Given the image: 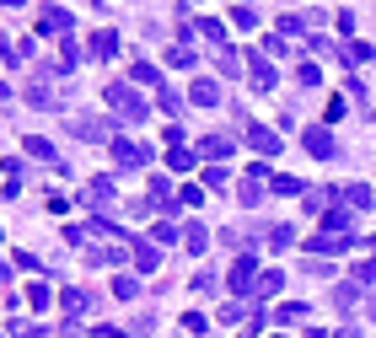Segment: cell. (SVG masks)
I'll list each match as a JSON object with an SVG mask.
<instances>
[{"instance_id": "cell-1", "label": "cell", "mask_w": 376, "mask_h": 338, "mask_svg": "<svg viewBox=\"0 0 376 338\" xmlns=\"http://www.w3.org/2000/svg\"><path fill=\"white\" fill-rule=\"evenodd\" d=\"M102 97H108V108L119 113V119H146V113H151L146 97H134L124 81H108V86H102Z\"/></svg>"}, {"instance_id": "cell-2", "label": "cell", "mask_w": 376, "mask_h": 338, "mask_svg": "<svg viewBox=\"0 0 376 338\" xmlns=\"http://www.w3.org/2000/svg\"><path fill=\"white\" fill-rule=\"evenodd\" d=\"M306 247H312V258H339V253L355 247V236H350V231H317Z\"/></svg>"}, {"instance_id": "cell-3", "label": "cell", "mask_w": 376, "mask_h": 338, "mask_svg": "<svg viewBox=\"0 0 376 338\" xmlns=\"http://www.w3.org/2000/svg\"><path fill=\"white\" fill-rule=\"evenodd\" d=\"M38 33H49V38H70V33H75V16L65 11V6H43V11H38Z\"/></svg>"}, {"instance_id": "cell-4", "label": "cell", "mask_w": 376, "mask_h": 338, "mask_svg": "<svg viewBox=\"0 0 376 338\" xmlns=\"http://www.w3.org/2000/svg\"><path fill=\"white\" fill-rule=\"evenodd\" d=\"M253 285H258V258L237 253V263H231V290H237V295H253Z\"/></svg>"}, {"instance_id": "cell-5", "label": "cell", "mask_w": 376, "mask_h": 338, "mask_svg": "<svg viewBox=\"0 0 376 338\" xmlns=\"http://www.w3.org/2000/svg\"><path fill=\"white\" fill-rule=\"evenodd\" d=\"M242 140L253 145L258 156H279V129H269V124H247V129H242Z\"/></svg>"}, {"instance_id": "cell-6", "label": "cell", "mask_w": 376, "mask_h": 338, "mask_svg": "<svg viewBox=\"0 0 376 338\" xmlns=\"http://www.w3.org/2000/svg\"><path fill=\"white\" fill-rule=\"evenodd\" d=\"M65 129L75 134V140H119V134H113V124H97V119H65Z\"/></svg>"}, {"instance_id": "cell-7", "label": "cell", "mask_w": 376, "mask_h": 338, "mask_svg": "<svg viewBox=\"0 0 376 338\" xmlns=\"http://www.w3.org/2000/svg\"><path fill=\"white\" fill-rule=\"evenodd\" d=\"M301 140H306V151H312L317 161H328V156H339V145H333V134H328V124H312V129H306Z\"/></svg>"}, {"instance_id": "cell-8", "label": "cell", "mask_w": 376, "mask_h": 338, "mask_svg": "<svg viewBox=\"0 0 376 338\" xmlns=\"http://www.w3.org/2000/svg\"><path fill=\"white\" fill-rule=\"evenodd\" d=\"M108 151H113L119 167H146V161H151V151H146V145H134V140H113Z\"/></svg>"}, {"instance_id": "cell-9", "label": "cell", "mask_w": 376, "mask_h": 338, "mask_svg": "<svg viewBox=\"0 0 376 338\" xmlns=\"http://www.w3.org/2000/svg\"><path fill=\"white\" fill-rule=\"evenodd\" d=\"M86 205H92V209H113V205H119V188H113L108 178H92V182H86Z\"/></svg>"}, {"instance_id": "cell-10", "label": "cell", "mask_w": 376, "mask_h": 338, "mask_svg": "<svg viewBox=\"0 0 376 338\" xmlns=\"http://www.w3.org/2000/svg\"><path fill=\"white\" fill-rule=\"evenodd\" d=\"M333 199H344V209H371L376 193L365 188V182H339V188H333Z\"/></svg>"}, {"instance_id": "cell-11", "label": "cell", "mask_w": 376, "mask_h": 338, "mask_svg": "<svg viewBox=\"0 0 376 338\" xmlns=\"http://www.w3.org/2000/svg\"><path fill=\"white\" fill-rule=\"evenodd\" d=\"M247 70H253V86H258V92H269V86H274V65H269L264 54H247Z\"/></svg>"}, {"instance_id": "cell-12", "label": "cell", "mask_w": 376, "mask_h": 338, "mask_svg": "<svg viewBox=\"0 0 376 338\" xmlns=\"http://www.w3.org/2000/svg\"><path fill=\"white\" fill-rule=\"evenodd\" d=\"M279 290H285V274H279V268H264V274H258V285H253V301L279 295Z\"/></svg>"}, {"instance_id": "cell-13", "label": "cell", "mask_w": 376, "mask_h": 338, "mask_svg": "<svg viewBox=\"0 0 376 338\" xmlns=\"http://www.w3.org/2000/svg\"><path fill=\"white\" fill-rule=\"evenodd\" d=\"M188 97H194L199 108H215V102H220V86H215V81H205V75H199V81L188 86Z\"/></svg>"}, {"instance_id": "cell-14", "label": "cell", "mask_w": 376, "mask_h": 338, "mask_svg": "<svg viewBox=\"0 0 376 338\" xmlns=\"http://www.w3.org/2000/svg\"><path fill=\"white\" fill-rule=\"evenodd\" d=\"M194 156L220 161V156H231V140H226V134H210V140H199V151H194Z\"/></svg>"}, {"instance_id": "cell-15", "label": "cell", "mask_w": 376, "mask_h": 338, "mask_svg": "<svg viewBox=\"0 0 376 338\" xmlns=\"http://www.w3.org/2000/svg\"><path fill=\"white\" fill-rule=\"evenodd\" d=\"M129 81H140V86H151V92H161L156 65H146V60H134V65H129Z\"/></svg>"}, {"instance_id": "cell-16", "label": "cell", "mask_w": 376, "mask_h": 338, "mask_svg": "<svg viewBox=\"0 0 376 338\" xmlns=\"http://www.w3.org/2000/svg\"><path fill=\"white\" fill-rule=\"evenodd\" d=\"M301 199H306L301 209H312V215H323V209H333V188H306Z\"/></svg>"}, {"instance_id": "cell-17", "label": "cell", "mask_w": 376, "mask_h": 338, "mask_svg": "<svg viewBox=\"0 0 376 338\" xmlns=\"http://www.w3.org/2000/svg\"><path fill=\"white\" fill-rule=\"evenodd\" d=\"M113 54H119V38H113L108 27H102V33L92 38V60H113Z\"/></svg>"}, {"instance_id": "cell-18", "label": "cell", "mask_w": 376, "mask_h": 338, "mask_svg": "<svg viewBox=\"0 0 376 338\" xmlns=\"http://www.w3.org/2000/svg\"><path fill=\"white\" fill-rule=\"evenodd\" d=\"M22 151H27V156H38V161H54V145L43 140V134H27V140H22Z\"/></svg>"}, {"instance_id": "cell-19", "label": "cell", "mask_w": 376, "mask_h": 338, "mask_svg": "<svg viewBox=\"0 0 376 338\" xmlns=\"http://www.w3.org/2000/svg\"><path fill=\"white\" fill-rule=\"evenodd\" d=\"M65 312H70V317H86V312H92V295H86V290H65Z\"/></svg>"}, {"instance_id": "cell-20", "label": "cell", "mask_w": 376, "mask_h": 338, "mask_svg": "<svg viewBox=\"0 0 376 338\" xmlns=\"http://www.w3.org/2000/svg\"><path fill=\"white\" fill-rule=\"evenodd\" d=\"M205 241H210V231H205V226H188V231H183V247H188L194 258L205 253Z\"/></svg>"}, {"instance_id": "cell-21", "label": "cell", "mask_w": 376, "mask_h": 338, "mask_svg": "<svg viewBox=\"0 0 376 338\" xmlns=\"http://www.w3.org/2000/svg\"><path fill=\"white\" fill-rule=\"evenodd\" d=\"M134 263L146 268V274H156V268H161V253L151 247V241H140V253H134Z\"/></svg>"}, {"instance_id": "cell-22", "label": "cell", "mask_w": 376, "mask_h": 338, "mask_svg": "<svg viewBox=\"0 0 376 338\" xmlns=\"http://www.w3.org/2000/svg\"><path fill=\"white\" fill-rule=\"evenodd\" d=\"M167 65H172V70H188V65H194V48H188V43L167 48Z\"/></svg>"}, {"instance_id": "cell-23", "label": "cell", "mask_w": 376, "mask_h": 338, "mask_svg": "<svg viewBox=\"0 0 376 338\" xmlns=\"http://www.w3.org/2000/svg\"><path fill=\"white\" fill-rule=\"evenodd\" d=\"M113 295H119V301H134V295H140V279L119 274V279H113Z\"/></svg>"}, {"instance_id": "cell-24", "label": "cell", "mask_w": 376, "mask_h": 338, "mask_svg": "<svg viewBox=\"0 0 376 338\" xmlns=\"http://www.w3.org/2000/svg\"><path fill=\"white\" fill-rule=\"evenodd\" d=\"M344 60L350 65H371V43H344Z\"/></svg>"}, {"instance_id": "cell-25", "label": "cell", "mask_w": 376, "mask_h": 338, "mask_svg": "<svg viewBox=\"0 0 376 338\" xmlns=\"http://www.w3.org/2000/svg\"><path fill=\"white\" fill-rule=\"evenodd\" d=\"M194 161H199L194 151H183V145H178V151H172V156H167V167H172V172H188V167H194Z\"/></svg>"}, {"instance_id": "cell-26", "label": "cell", "mask_w": 376, "mask_h": 338, "mask_svg": "<svg viewBox=\"0 0 376 338\" xmlns=\"http://www.w3.org/2000/svg\"><path fill=\"white\" fill-rule=\"evenodd\" d=\"M183 205L199 209V205H205V188H178V209H183Z\"/></svg>"}, {"instance_id": "cell-27", "label": "cell", "mask_w": 376, "mask_h": 338, "mask_svg": "<svg viewBox=\"0 0 376 338\" xmlns=\"http://www.w3.org/2000/svg\"><path fill=\"white\" fill-rule=\"evenodd\" d=\"M75 60H81V54H75V43H70V38H65V48H60V70L70 75V70H75Z\"/></svg>"}, {"instance_id": "cell-28", "label": "cell", "mask_w": 376, "mask_h": 338, "mask_svg": "<svg viewBox=\"0 0 376 338\" xmlns=\"http://www.w3.org/2000/svg\"><path fill=\"white\" fill-rule=\"evenodd\" d=\"M27 102H38V108H49V102H54V97H49V86H43V81H38V86H27Z\"/></svg>"}, {"instance_id": "cell-29", "label": "cell", "mask_w": 376, "mask_h": 338, "mask_svg": "<svg viewBox=\"0 0 376 338\" xmlns=\"http://www.w3.org/2000/svg\"><path fill=\"white\" fill-rule=\"evenodd\" d=\"M231 22H237V27H253L258 11H253V6H237V11H231Z\"/></svg>"}, {"instance_id": "cell-30", "label": "cell", "mask_w": 376, "mask_h": 338, "mask_svg": "<svg viewBox=\"0 0 376 338\" xmlns=\"http://www.w3.org/2000/svg\"><path fill=\"white\" fill-rule=\"evenodd\" d=\"M269 241H274V247H291L296 231H291V226H274V231H269Z\"/></svg>"}, {"instance_id": "cell-31", "label": "cell", "mask_w": 376, "mask_h": 338, "mask_svg": "<svg viewBox=\"0 0 376 338\" xmlns=\"http://www.w3.org/2000/svg\"><path fill=\"white\" fill-rule=\"evenodd\" d=\"M237 317H247L242 301H226V306H220V322H237Z\"/></svg>"}, {"instance_id": "cell-32", "label": "cell", "mask_w": 376, "mask_h": 338, "mask_svg": "<svg viewBox=\"0 0 376 338\" xmlns=\"http://www.w3.org/2000/svg\"><path fill=\"white\" fill-rule=\"evenodd\" d=\"M151 241H161V247H167V241H178V231H172L167 220H161V226H151Z\"/></svg>"}, {"instance_id": "cell-33", "label": "cell", "mask_w": 376, "mask_h": 338, "mask_svg": "<svg viewBox=\"0 0 376 338\" xmlns=\"http://www.w3.org/2000/svg\"><path fill=\"white\" fill-rule=\"evenodd\" d=\"M199 33H205L210 43H220V38H226V27H220V22H210V16H205V22H199Z\"/></svg>"}, {"instance_id": "cell-34", "label": "cell", "mask_w": 376, "mask_h": 338, "mask_svg": "<svg viewBox=\"0 0 376 338\" xmlns=\"http://www.w3.org/2000/svg\"><path fill=\"white\" fill-rule=\"evenodd\" d=\"M355 279H360V285H371V279H376V258H365V263H355Z\"/></svg>"}, {"instance_id": "cell-35", "label": "cell", "mask_w": 376, "mask_h": 338, "mask_svg": "<svg viewBox=\"0 0 376 338\" xmlns=\"http://www.w3.org/2000/svg\"><path fill=\"white\" fill-rule=\"evenodd\" d=\"M274 193H306V188L296 178H279V172H274Z\"/></svg>"}, {"instance_id": "cell-36", "label": "cell", "mask_w": 376, "mask_h": 338, "mask_svg": "<svg viewBox=\"0 0 376 338\" xmlns=\"http://www.w3.org/2000/svg\"><path fill=\"white\" fill-rule=\"evenodd\" d=\"M27 301H33V306H49L54 295H49V290H43V285H27Z\"/></svg>"}, {"instance_id": "cell-37", "label": "cell", "mask_w": 376, "mask_h": 338, "mask_svg": "<svg viewBox=\"0 0 376 338\" xmlns=\"http://www.w3.org/2000/svg\"><path fill=\"white\" fill-rule=\"evenodd\" d=\"M274 317H279V322H301V317H306V306H279Z\"/></svg>"}, {"instance_id": "cell-38", "label": "cell", "mask_w": 376, "mask_h": 338, "mask_svg": "<svg viewBox=\"0 0 376 338\" xmlns=\"http://www.w3.org/2000/svg\"><path fill=\"white\" fill-rule=\"evenodd\" d=\"M102 333H108V338H129V333H124V327H102Z\"/></svg>"}, {"instance_id": "cell-39", "label": "cell", "mask_w": 376, "mask_h": 338, "mask_svg": "<svg viewBox=\"0 0 376 338\" xmlns=\"http://www.w3.org/2000/svg\"><path fill=\"white\" fill-rule=\"evenodd\" d=\"M365 247H371V258H376V236H371V241H365Z\"/></svg>"}, {"instance_id": "cell-40", "label": "cell", "mask_w": 376, "mask_h": 338, "mask_svg": "<svg viewBox=\"0 0 376 338\" xmlns=\"http://www.w3.org/2000/svg\"><path fill=\"white\" fill-rule=\"evenodd\" d=\"M274 338H285V333H274Z\"/></svg>"}]
</instances>
